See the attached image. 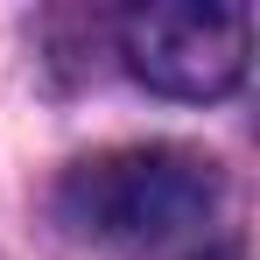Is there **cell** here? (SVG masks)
Here are the masks:
<instances>
[{
    "label": "cell",
    "instance_id": "cell-1",
    "mask_svg": "<svg viewBox=\"0 0 260 260\" xmlns=\"http://www.w3.org/2000/svg\"><path fill=\"white\" fill-rule=\"evenodd\" d=\"M218 211V162L197 148H106L56 183V218L99 246H162Z\"/></svg>",
    "mask_w": 260,
    "mask_h": 260
},
{
    "label": "cell",
    "instance_id": "cell-2",
    "mask_svg": "<svg viewBox=\"0 0 260 260\" xmlns=\"http://www.w3.org/2000/svg\"><path fill=\"white\" fill-rule=\"evenodd\" d=\"M253 14L232 0H148L120 21V56L169 99H225L246 78Z\"/></svg>",
    "mask_w": 260,
    "mask_h": 260
},
{
    "label": "cell",
    "instance_id": "cell-3",
    "mask_svg": "<svg viewBox=\"0 0 260 260\" xmlns=\"http://www.w3.org/2000/svg\"><path fill=\"white\" fill-rule=\"evenodd\" d=\"M190 260H239V246H204V253H190Z\"/></svg>",
    "mask_w": 260,
    "mask_h": 260
}]
</instances>
